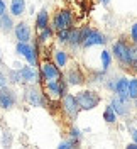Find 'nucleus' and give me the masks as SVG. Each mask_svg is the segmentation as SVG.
Here are the masks:
<instances>
[{
  "instance_id": "obj_1",
  "label": "nucleus",
  "mask_w": 137,
  "mask_h": 149,
  "mask_svg": "<svg viewBox=\"0 0 137 149\" xmlns=\"http://www.w3.org/2000/svg\"><path fill=\"white\" fill-rule=\"evenodd\" d=\"M130 44H132V41L129 42L125 37H120V39H117L113 42V46H112L113 58L119 61V65L124 70H129L132 66V61H130Z\"/></svg>"
},
{
  "instance_id": "obj_2",
  "label": "nucleus",
  "mask_w": 137,
  "mask_h": 149,
  "mask_svg": "<svg viewBox=\"0 0 137 149\" xmlns=\"http://www.w3.org/2000/svg\"><path fill=\"white\" fill-rule=\"evenodd\" d=\"M73 24H74V15H73V12L68 9L56 10L54 14H53V17H51V26H53V29H54L56 32L63 31V29L74 27Z\"/></svg>"
},
{
  "instance_id": "obj_3",
  "label": "nucleus",
  "mask_w": 137,
  "mask_h": 149,
  "mask_svg": "<svg viewBox=\"0 0 137 149\" xmlns=\"http://www.w3.org/2000/svg\"><path fill=\"white\" fill-rule=\"evenodd\" d=\"M39 74H41V83H44V81L59 80L63 76V71H61V68L56 65L54 61L44 59L41 63V66H39Z\"/></svg>"
},
{
  "instance_id": "obj_4",
  "label": "nucleus",
  "mask_w": 137,
  "mask_h": 149,
  "mask_svg": "<svg viewBox=\"0 0 137 149\" xmlns=\"http://www.w3.org/2000/svg\"><path fill=\"white\" fill-rule=\"evenodd\" d=\"M61 109H63L64 115L68 117V120H74L78 117V113L81 112L80 102H78L76 95H73V93H66L61 98Z\"/></svg>"
},
{
  "instance_id": "obj_5",
  "label": "nucleus",
  "mask_w": 137,
  "mask_h": 149,
  "mask_svg": "<svg viewBox=\"0 0 137 149\" xmlns=\"http://www.w3.org/2000/svg\"><path fill=\"white\" fill-rule=\"evenodd\" d=\"M76 98L80 102L81 110H93L102 102V97L95 90H81V92L76 93Z\"/></svg>"
},
{
  "instance_id": "obj_6",
  "label": "nucleus",
  "mask_w": 137,
  "mask_h": 149,
  "mask_svg": "<svg viewBox=\"0 0 137 149\" xmlns=\"http://www.w3.org/2000/svg\"><path fill=\"white\" fill-rule=\"evenodd\" d=\"M37 46H39V42H37V41H34V44H29V42H20V41H17L15 51H17V54L24 56V58L27 59L29 65L36 66L37 65Z\"/></svg>"
},
{
  "instance_id": "obj_7",
  "label": "nucleus",
  "mask_w": 137,
  "mask_h": 149,
  "mask_svg": "<svg viewBox=\"0 0 137 149\" xmlns=\"http://www.w3.org/2000/svg\"><path fill=\"white\" fill-rule=\"evenodd\" d=\"M63 74L66 78V81L70 83V86H81L86 81V76H85V73L81 71V68L78 65H71Z\"/></svg>"
},
{
  "instance_id": "obj_8",
  "label": "nucleus",
  "mask_w": 137,
  "mask_h": 149,
  "mask_svg": "<svg viewBox=\"0 0 137 149\" xmlns=\"http://www.w3.org/2000/svg\"><path fill=\"white\" fill-rule=\"evenodd\" d=\"M107 42V37L105 34H102L100 31H97V29H88V32H86V36L83 39L81 42V47L83 49H90L93 46H102V44H105Z\"/></svg>"
},
{
  "instance_id": "obj_9",
  "label": "nucleus",
  "mask_w": 137,
  "mask_h": 149,
  "mask_svg": "<svg viewBox=\"0 0 137 149\" xmlns=\"http://www.w3.org/2000/svg\"><path fill=\"white\" fill-rule=\"evenodd\" d=\"M26 98H27V102L32 105V107H46V103H47V98H46V95L42 90H39L34 85H29L27 92H26Z\"/></svg>"
},
{
  "instance_id": "obj_10",
  "label": "nucleus",
  "mask_w": 137,
  "mask_h": 149,
  "mask_svg": "<svg viewBox=\"0 0 137 149\" xmlns=\"http://www.w3.org/2000/svg\"><path fill=\"white\" fill-rule=\"evenodd\" d=\"M20 76H22V83L26 85H34V83H41V74L32 65H26L19 68Z\"/></svg>"
},
{
  "instance_id": "obj_11",
  "label": "nucleus",
  "mask_w": 137,
  "mask_h": 149,
  "mask_svg": "<svg viewBox=\"0 0 137 149\" xmlns=\"http://www.w3.org/2000/svg\"><path fill=\"white\" fill-rule=\"evenodd\" d=\"M15 103H17L15 93L12 92L10 88H7V86L0 88V109H2V110H10V109H14Z\"/></svg>"
},
{
  "instance_id": "obj_12",
  "label": "nucleus",
  "mask_w": 137,
  "mask_h": 149,
  "mask_svg": "<svg viewBox=\"0 0 137 149\" xmlns=\"http://www.w3.org/2000/svg\"><path fill=\"white\" fill-rule=\"evenodd\" d=\"M110 105L113 107V110L117 112V115H120V117H125L130 112V98H122L119 95H115L112 98Z\"/></svg>"
},
{
  "instance_id": "obj_13",
  "label": "nucleus",
  "mask_w": 137,
  "mask_h": 149,
  "mask_svg": "<svg viewBox=\"0 0 137 149\" xmlns=\"http://www.w3.org/2000/svg\"><path fill=\"white\" fill-rule=\"evenodd\" d=\"M14 34H15V39L20 41V42H31V39H32V31H31L27 22H19V24H15Z\"/></svg>"
},
{
  "instance_id": "obj_14",
  "label": "nucleus",
  "mask_w": 137,
  "mask_h": 149,
  "mask_svg": "<svg viewBox=\"0 0 137 149\" xmlns=\"http://www.w3.org/2000/svg\"><path fill=\"white\" fill-rule=\"evenodd\" d=\"M56 36V31L53 29V26L49 24L46 29H42V31H39L37 32V42L41 44V46H46L47 42H51L53 41V37Z\"/></svg>"
},
{
  "instance_id": "obj_15",
  "label": "nucleus",
  "mask_w": 137,
  "mask_h": 149,
  "mask_svg": "<svg viewBox=\"0 0 137 149\" xmlns=\"http://www.w3.org/2000/svg\"><path fill=\"white\" fill-rule=\"evenodd\" d=\"M51 24V17H49V12L46 9L39 10L36 15V32H39V31H42V29H46L47 26Z\"/></svg>"
},
{
  "instance_id": "obj_16",
  "label": "nucleus",
  "mask_w": 137,
  "mask_h": 149,
  "mask_svg": "<svg viewBox=\"0 0 137 149\" xmlns=\"http://www.w3.org/2000/svg\"><path fill=\"white\" fill-rule=\"evenodd\" d=\"M129 81H130V78H125V76L119 78L117 86H115V95H119L122 98H130L129 97Z\"/></svg>"
},
{
  "instance_id": "obj_17",
  "label": "nucleus",
  "mask_w": 137,
  "mask_h": 149,
  "mask_svg": "<svg viewBox=\"0 0 137 149\" xmlns=\"http://www.w3.org/2000/svg\"><path fill=\"white\" fill-rule=\"evenodd\" d=\"M81 27H73L71 29V34H70V41H68V46L71 49H78L81 47Z\"/></svg>"
},
{
  "instance_id": "obj_18",
  "label": "nucleus",
  "mask_w": 137,
  "mask_h": 149,
  "mask_svg": "<svg viewBox=\"0 0 137 149\" xmlns=\"http://www.w3.org/2000/svg\"><path fill=\"white\" fill-rule=\"evenodd\" d=\"M26 12V0H10V15L20 17Z\"/></svg>"
},
{
  "instance_id": "obj_19",
  "label": "nucleus",
  "mask_w": 137,
  "mask_h": 149,
  "mask_svg": "<svg viewBox=\"0 0 137 149\" xmlns=\"http://www.w3.org/2000/svg\"><path fill=\"white\" fill-rule=\"evenodd\" d=\"M54 63L58 66H59V68H61V70H63V68H66V66H68V63H70V58H68V53H66V51H64V49H56L54 51Z\"/></svg>"
},
{
  "instance_id": "obj_20",
  "label": "nucleus",
  "mask_w": 137,
  "mask_h": 149,
  "mask_svg": "<svg viewBox=\"0 0 137 149\" xmlns=\"http://www.w3.org/2000/svg\"><path fill=\"white\" fill-rule=\"evenodd\" d=\"M14 22H12V15H7V14H3V15H0V29H2V32H10V31H14Z\"/></svg>"
},
{
  "instance_id": "obj_21",
  "label": "nucleus",
  "mask_w": 137,
  "mask_h": 149,
  "mask_svg": "<svg viewBox=\"0 0 137 149\" xmlns=\"http://www.w3.org/2000/svg\"><path fill=\"white\" fill-rule=\"evenodd\" d=\"M117 112L113 110V107L108 105V107H105V110H103V120L107 122V124H115L117 122Z\"/></svg>"
},
{
  "instance_id": "obj_22",
  "label": "nucleus",
  "mask_w": 137,
  "mask_h": 149,
  "mask_svg": "<svg viewBox=\"0 0 137 149\" xmlns=\"http://www.w3.org/2000/svg\"><path fill=\"white\" fill-rule=\"evenodd\" d=\"M73 29V27H71ZM71 29H63V31H58L56 32V41L59 44H68L70 41V34H71Z\"/></svg>"
},
{
  "instance_id": "obj_23",
  "label": "nucleus",
  "mask_w": 137,
  "mask_h": 149,
  "mask_svg": "<svg viewBox=\"0 0 137 149\" xmlns=\"http://www.w3.org/2000/svg\"><path fill=\"white\" fill-rule=\"evenodd\" d=\"M129 97H130V100L137 98V74L132 76L130 81H129Z\"/></svg>"
},
{
  "instance_id": "obj_24",
  "label": "nucleus",
  "mask_w": 137,
  "mask_h": 149,
  "mask_svg": "<svg viewBox=\"0 0 137 149\" xmlns=\"http://www.w3.org/2000/svg\"><path fill=\"white\" fill-rule=\"evenodd\" d=\"M100 59H102V71H107V70H108V66H110V61H112L110 53H108V51H102Z\"/></svg>"
},
{
  "instance_id": "obj_25",
  "label": "nucleus",
  "mask_w": 137,
  "mask_h": 149,
  "mask_svg": "<svg viewBox=\"0 0 137 149\" xmlns=\"http://www.w3.org/2000/svg\"><path fill=\"white\" fill-rule=\"evenodd\" d=\"M70 139L78 146V144H80V141H81V132L76 129V127H71V129H70Z\"/></svg>"
},
{
  "instance_id": "obj_26",
  "label": "nucleus",
  "mask_w": 137,
  "mask_h": 149,
  "mask_svg": "<svg viewBox=\"0 0 137 149\" xmlns=\"http://www.w3.org/2000/svg\"><path fill=\"white\" fill-rule=\"evenodd\" d=\"M9 78L12 83H22V76H20V71H10L9 73Z\"/></svg>"
},
{
  "instance_id": "obj_27",
  "label": "nucleus",
  "mask_w": 137,
  "mask_h": 149,
  "mask_svg": "<svg viewBox=\"0 0 137 149\" xmlns=\"http://www.w3.org/2000/svg\"><path fill=\"white\" fill-rule=\"evenodd\" d=\"M130 41L134 44H137V22L132 24V27H130Z\"/></svg>"
},
{
  "instance_id": "obj_28",
  "label": "nucleus",
  "mask_w": 137,
  "mask_h": 149,
  "mask_svg": "<svg viewBox=\"0 0 137 149\" xmlns=\"http://www.w3.org/2000/svg\"><path fill=\"white\" fill-rule=\"evenodd\" d=\"M59 148H61V149H70V148H76V144H74L71 139H68V141L59 142Z\"/></svg>"
},
{
  "instance_id": "obj_29",
  "label": "nucleus",
  "mask_w": 137,
  "mask_h": 149,
  "mask_svg": "<svg viewBox=\"0 0 137 149\" xmlns=\"http://www.w3.org/2000/svg\"><path fill=\"white\" fill-rule=\"evenodd\" d=\"M130 61L134 63V61H137V44H130Z\"/></svg>"
},
{
  "instance_id": "obj_30",
  "label": "nucleus",
  "mask_w": 137,
  "mask_h": 149,
  "mask_svg": "<svg viewBox=\"0 0 137 149\" xmlns=\"http://www.w3.org/2000/svg\"><path fill=\"white\" fill-rule=\"evenodd\" d=\"M3 14H7V5L3 0H0V15H3Z\"/></svg>"
},
{
  "instance_id": "obj_31",
  "label": "nucleus",
  "mask_w": 137,
  "mask_h": 149,
  "mask_svg": "<svg viewBox=\"0 0 137 149\" xmlns=\"http://www.w3.org/2000/svg\"><path fill=\"white\" fill-rule=\"evenodd\" d=\"M3 86H7V78L3 74H0V88H3Z\"/></svg>"
},
{
  "instance_id": "obj_32",
  "label": "nucleus",
  "mask_w": 137,
  "mask_h": 149,
  "mask_svg": "<svg viewBox=\"0 0 137 149\" xmlns=\"http://www.w3.org/2000/svg\"><path fill=\"white\" fill-rule=\"evenodd\" d=\"M130 70L134 71V74H137V61H134V63H132V66H130Z\"/></svg>"
},
{
  "instance_id": "obj_33",
  "label": "nucleus",
  "mask_w": 137,
  "mask_h": 149,
  "mask_svg": "<svg viewBox=\"0 0 137 149\" xmlns=\"http://www.w3.org/2000/svg\"><path fill=\"white\" fill-rule=\"evenodd\" d=\"M127 148L129 149H137V142L134 141V142H130V144H127Z\"/></svg>"
},
{
  "instance_id": "obj_34",
  "label": "nucleus",
  "mask_w": 137,
  "mask_h": 149,
  "mask_svg": "<svg viewBox=\"0 0 137 149\" xmlns=\"http://www.w3.org/2000/svg\"><path fill=\"white\" fill-rule=\"evenodd\" d=\"M132 139H134V141L137 142V129H134V130H132Z\"/></svg>"
},
{
  "instance_id": "obj_35",
  "label": "nucleus",
  "mask_w": 137,
  "mask_h": 149,
  "mask_svg": "<svg viewBox=\"0 0 137 149\" xmlns=\"http://www.w3.org/2000/svg\"><path fill=\"white\" fill-rule=\"evenodd\" d=\"M100 2H102V3H108L110 0H100Z\"/></svg>"
},
{
  "instance_id": "obj_36",
  "label": "nucleus",
  "mask_w": 137,
  "mask_h": 149,
  "mask_svg": "<svg viewBox=\"0 0 137 149\" xmlns=\"http://www.w3.org/2000/svg\"><path fill=\"white\" fill-rule=\"evenodd\" d=\"M134 107H136V109H137V98H136V100H134Z\"/></svg>"
},
{
  "instance_id": "obj_37",
  "label": "nucleus",
  "mask_w": 137,
  "mask_h": 149,
  "mask_svg": "<svg viewBox=\"0 0 137 149\" xmlns=\"http://www.w3.org/2000/svg\"><path fill=\"white\" fill-rule=\"evenodd\" d=\"M0 61H2V53H0Z\"/></svg>"
}]
</instances>
